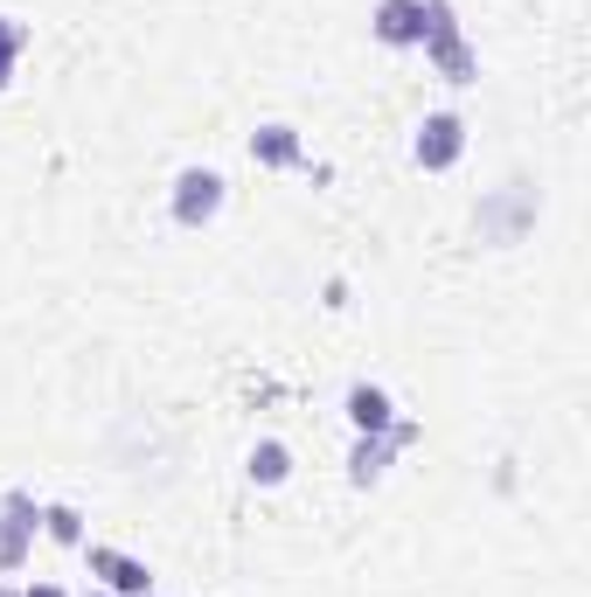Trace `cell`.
<instances>
[{
	"instance_id": "8992f818",
	"label": "cell",
	"mask_w": 591,
	"mask_h": 597,
	"mask_svg": "<svg viewBox=\"0 0 591 597\" xmlns=\"http://www.w3.org/2000/svg\"><path fill=\"white\" fill-rule=\"evenodd\" d=\"M14 49H21V35L8 29V21H0V70H8V56H14Z\"/></svg>"
},
{
	"instance_id": "5b68a950",
	"label": "cell",
	"mask_w": 591,
	"mask_h": 597,
	"mask_svg": "<svg viewBox=\"0 0 591 597\" xmlns=\"http://www.w3.org/2000/svg\"><path fill=\"white\" fill-rule=\"evenodd\" d=\"M348 403H355V424H383V410H390V403L376 397V389H355Z\"/></svg>"
},
{
	"instance_id": "6da1fadb",
	"label": "cell",
	"mask_w": 591,
	"mask_h": 597,
	"mask_svg": "<svg viewBox=\"0 0 591 597\" xmlns=\"http://www.w3.org/2000/svg\"><path fill=\"white\" fill-rule=\"evenodd\" d=\"M452 153H459V119H452V112H439V119H431L425 133H418V161H431V167H446Z\"/></svg>"
},
{
	"instance_id": "7a4b0ae2",
	"label": "cell",
	"mask_w": 591,
	"mask_h": 597,
	"mask_svg": "<svg viewBox=\"0 0 591 597\" xmlns=\"http://www.w3.org/2000/svg\"><path fill=\"white\" fill-rule=\"evenodd\" d=\"M418 0H383V21H376V29H383V42H410V35H425L418 29Z\"/></svg>"
},
{
	"instance_id": "3957f363",
	"label": "cell",
	"mask_w": 591,
	"mask_h": 597,
	"mask_svg": "<svg viewBox=\"0 0 591 597\" xmlns=\"http://www.w3.org/2000/svg\"><path fill=\"white\" fill-rule=\"evenodd\" d=\"M182 188H188V195H182V216H188V223H195V216H216V202H223V181H216V174H188Z\"/></svg>"
},
{
	"instance_id": "52a82bcc",
	"label": "cell",
	"mask_w": 591,
	"mask_h": 597,
	"mask_svg": "<svg viewBox=\"0 0 591 597\" xmlns=\"http://www.w3.org/2000/svg\"><path fill=\"white\" fill-rule=\"evenodd\" d=\"M35 597H57V590H35Z\"/></svg>"
},
{
	"instance_id": "277c9868",
	"label": "cell",
	"mask_w": 591,
	"mask_h": 597,
	"mask_svg": "<svg viewBox=\"0 0 591 597\" xmlns=\"http://www.w3.org/2000/svg\"><path fill=\"white\" fill-rule=\"evenodd\" d=\"M91 563H98V569H112V584H119V590H146V577H140V569L125 563V556H105V549H98Z\"/></svg>"
}]
</instances>
